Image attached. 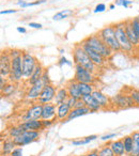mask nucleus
<instances>
[{"instance_id":"nucleus-1","label":"nucleus","mask_w":139,"mask_h":156,"mask_svg":"<svg viewBox=\"0 0 139 156\" xmlns=\"http://www.w3.org/2000/svg\"><path fill=\"white\" fill-rule=\"evenodd\" d=\"M73 61H74L75 64L81 65L83 67L92 72L93 74L98 72V66L92 62L91 58L86 52V50L84 49L80 44H77L73 48Z\"/></svg>"},{"instance_id":"nucleus-2","label":"nucleus","mask_w":139,"mask_h":156,"mask_svg":"<svg viewBox=\"0 0 139 156\" xmlns=\"http://www.w3.org/2000/svg\"><path fill=\"white\" fill-rule=\"evenodd\" d=\"M98 37L103 40L105 44L112 50L113 52L121 51V47L119 45V42L116 37V28L115 25H108V26L104 27L98 31Z\"/></svg>"},{"instance_id":"nucleus-3","label":"nucleus","mask_w":139,"mask_h":156,"mask_svg":"<svg viewBox=\"0 0 139 156\" xmlns=\"http://www.w3.org/2000/svg\"><path fill=\"white\" fill-rule=\"evenodd\" d=\"M84 43H86L88 46L94 49L95 51H98V54H101L103 57H105L106 59H109L112 56L113 51L103 42V40L98 37V34H93L90 37H86L85 40H83Z\"/></svg>"},{"instance_id":"nucleus-4","label":"nucleus","mask_w":139,"mask_h":156,"mask_svg":"<svg viewBox=\"0 0 139 156\" xmlns=\"http://www.w3.org/2000/svg\"><path fill=\"white\" fill-rule=\"evenodd\" d=\"M115 28H116V37H117V40L119 42L121 50L124 52H132L134 50V46L132 45L127 35H126L125 23L124 22L117 23V24H115Z\"/></svg>"},{"instance_id":"nucleus-5","label":"nucleus","mask_w":139,"mask_h":156,"mask_svg":"<svg viewBox=\"0 0 139 156\" xmlns=\"http://www.w3.org/2000/svg\"><path fill=\"white\" fill-rule=\"evenodd\" d=\"M48 83H50V79H49V76H48L47 71H45L43 74V77H42L37 83L30 86V88H29L26 93V98L30 101L39 100L44 87H45L46 85H48Z\"/></svg>"},{"instance_id":"nucleus-6","label":"nucleus","mask_w":139,"mask_h":156,"mask_svg":"<svg viewBox=\"0 0 139 156\" xmlns=\"http://www.w3.org/2000/svg\"><path fill=\"white\" fill-rule=\"evenodd\" d=\"M23 75L25 79H28L32 75L33 71L35 69L37 65L39 64L37 58L29 51H23Z\"/></svg>"},{"instance_id":"nucleus-7","label":"nucleus","mask_w":139,"mask_h":156,"mask_svg":"<svg viewBox=\"0 0 139 156\" xmlns=\"http://www.w3.org/2000/svg\"><path fill=\"white\" fill-rule=\"evenodd\" d=\"M111 100V106L116 109H128L135 106V103L130 94L119 93L112 96Z\"/></svg>"},{"instance_id":"nucleus-8","label":"nucleus","mask_w":139,"mask_h":156,"mask_svg":"<svg viewBox=\"0 0 139 156\" xmlns=\"http://www.w3.org/2000/svg\"><path fill=\"white\" fill-rule=\"evenodd\" d=\"M75 81L77 83H94L95 81V76L92 72L89 69H85L81 65L75 64V74L74 78Z\"/></svg>"},{"instance_id":"nucleus-9","label":"nucleus","mask_w":139,"mask_h":156,"mask_svg":"<svg viewBox=\"0 0 139 156\" xmlns=\"http://www.w3.org/2000/svg\"><path fill=\"white\" fill-rule=\"evenodd\" d=\"M23 55V54H22ZM22 55L12 58L11 74L9 76V80L12 83H18L24 78L23 75V59Z\"/></svg>"},{"instance_id":"nucleus-10","label":"nucleus","mask_w":139,"mask_h":156,"mask_svg":"<svg viewBox=\"0 0 139 156\" xmlns=\"http://www.w3.org/2000/svg\"><path fill=\"white\" fill-rule=\"evenodd\" d=\"M40 138V132L37 130H25L20 136L13 138L16 147H24L37 141Z\"/></svg>"},{"instance_id":"nucleus-11","label":"nucleus","mask_w":139,"mask_h":156,"mask_svg":"<svg viewBox=\"0 0 139 156\" xmlns=\"http://www.w3.org/2000/svg\"><path fill=\"white\" fill-rule=\"evenodd\" d=\"M80 44L81 46H83V48L86 50V52H87L88 55H89V57L91 58V60H92V62L94 63V64L96 65L98 67H102V66H104L105 64H106V61H107V59L105 58V57H103L101 54H98V51H95L94 49H92L90 46H88L86 43H84L83 41L80 42Z\"/></svg>"},{"instance_id":"nucleus-12","label":"nucleus","mask_w":139,"mask_h":156,"mask_svg":"<svg viewBox=\"0 0 139 156\" xmlns=\"http://www.w3.org/2000/svg\"><path fill=\"white\" fill-rule=\"evenodd\" d=\"M12 58L9 55V51H3L0 56V75L9 77L11 74Z\"/></svg>"},{"instance_id":"nucleus-13","label":"nucleus","mask_w":139,"mask_h":156,"mask_svg":"<svg viewBox=\"0 0 139 156\" xmlns=\"http://www.w3.org/2000/svg\"><path fill=\"white\" fill-rule=\"evenodd\" d=\"M56 92H57L56 87H54L52 83H48V85H46L45 87H44V89H43V91H42V93H41V95H40L37 102L42 105L52 103V101L55 100Z\"/></svg>"},{"instance_id":"nucleus-14","label":"nucleus","mask_w":139,"mask_h":156,"mask_svg":"<svg viewBox=\"0 0 139 156\" xmlns=\"http://www.w3.org/2000/svg\"><path fill=\"white\" fill-rule=\"evenodd\" d=\"M42 112H43V105L37 103V104L31 106L28 110L25 112L23 117V122L31 121V120H41Z\"/></svg>"},{"instance_id":"nucleus-15","label":"nucleus","mask_w":139,"mask_h":156,"mask_svg":"<svg viewBox=\"0 0 139 156\" xmlns=\"http://www.w3.org/2000/svg\"><path fill=\"white\" fill-rule=\"evenodd\" d=\"M57 119V106L52 103L43 105L42 120H54Z\"/></svg>"},{"instance_id":"nucleus-16","label":"nucleus","mask_w":139,"mask_h":156,"mask_svg":"<svg viewBox=\"0 0 139 156\" xmlns=\"http://www.w3.org/2000/svg\"><path fill=\"white\" fill-rule=\"evenodd\" d=\"M92 95L98 101V103L100 104L102 109H108L111 107V100L107 95H105L102 91H100V90H94Z\"/></svg>"},{"instance_id":"nucleus-17","label":"nucleus","mask_w":139,"mask_h":156,"mask_svg":"<svg viewBox=\"0 0 139 156\" xmlns=\"http://www.w3.org/2000/svg\"><path fill=\"white\" fill-rule=\"evenodd\" d=\"M124 23H125V32H126V35H127L128 40H130V42L132 43V45L134 46V47L139 46V39L136 35V33H135L134 29H133L130 20H125Z\"/></svg>"},{"instance_id":"nucleus-18","label":"nucleus","mask_w":139,"mask_h":156,"mask_svg":"<svg viewBox=\"0 0 139 156\" xmlns=\"http://www.w3.org/2000/svg\"><path fill=\"white\" fill-rule=\"evenodd\" d=\"M66 89H67V92H69V96L70 98H74L76 100H81L83 96H81L80 92H79V89H78V83L75 81L74 79L73 80H70L69 83H66Z\"/></svg>"},{"instance_id":"nucleus-19","label":"nucleus","mask_w":139,"mask_h":156,"mask_svg":"<svg viewBox=\"0 0 139 156\" xmlns=\"http://www.w3.org/2000/svg\"><path fill=\"white\" fill-rule=\"evenodd\" d=\"M44 72H45L44 67L42 66L41 63H39V64L37 65V67H35V69L33 71L32 75H31L30 77L27 79V83H28V85L29 86H32V85H34V83H37V81H39L40 79L43 77Z\"/></svg>"},{"instance_id":"nucleus-20","label":"nucleus","mask_w":139,"mask_h":156,"mask_svg":"<svg viewBox=\"0 0 139 156\" xmlns=\"http://www.w3.org/2000/svg\"><path fill=\"white\" fill-rule=\"evenodd\" d=\"M22 126L24 127L25 130H37V132H41L43 129V123L41 120H31V121H25L22 122Z\"/></svg>"},{"instance_id":"nucleus-21","label":"nucleus","mask_w":139,"mask_h":156,"mask_svg":"<svg viewBox=\"0 0 139 156\" xmlns=\"http://www.w3.org/2000/svg\"><path fill=\"white\" fill-rule=\"evenodd\" d=\"M83 101H84V103H85L86 107H87L91 112H96V111H98V110L102 109L100 106V104L98 103V101L94 98V96L92 95V94L91 95L84 96Z\"/></svg>"},{"instance_id":"nucleus-22","label":"nucleus","mask_w":139,"mask_h":156,"mask_svg":"<svg viewBox=\"0 0 139 156\" xmlns=\"http://www.w3.org/2000/svg\"><path fill=\"white\" fill-rule=\"evenodd\" d=\"M71 110H72V108L70 107V105L67 104L66 102L58 105V106H57V119L66 120L70 112H71Z\"/></svg>"},{"instance_id":"nucleus-23","label":"nucleus","mask_w":139,"mask_h":156,"mask_svg":"<svg viewBox=\"0 0 139 156\" xmlns=\"http://www.w3.org/2000/svg\"><path fill=\"white\" fill-rule=\"evenodd\" d=\"M69 92H67L66 87H61L59 89H57L56 92V96H55V105L58 106V105L62 104V103H65L69 98Z\"/></svg>"},{"instance_id":"nucleus-24","label":"nucleus","mask_w":139,"mask_h":156,"mask_svg":"<svg viewBox=\"0 0 139 156\" xmlns=\"http://www.w3.org/2000/svg\"><path fill=\"white\" fill-rule=\"evenodd\" d=\"M110 147L116 156H123L125 155V147H124L123 140H116L110 143Z\"/></svg>"},{"instance_id":"nucleus-25","label":"nucleus","mask_w":139,"mask_h":156,"mask_svg":"<svg viewBox=\"0 0 139 156\" xmlns=\"http://www.w3.org/2000/svg\"><path fill=\"white\" fill-rule=\"evenodd\" d=\"M90 112H91V111H90L86 106L81 107V108H73L72 110H71V112H70L66 121H71V120L76 119V118H79V117H81V115H88V113H90Z\"/></svg>"},{"instance_id":"nucleus-26","label":"nucleus","mask_w":139,"mask_h":156,"mask_svg":"<svg viewBox=\"0 0 139 156\" xmlns=\"http://www.w3.org/2000/svg\"><path fill=\"white\" fill-rule=\"evenodd\" d=\"M16 144L14 142L13 138L7 139L2 142V147H1V151H2L3 155H11V153L13 152V150L15 149Z\"/></svg>"},{"instance_id":"nucleus-27","label":"nucleus","mask_w":139,"mask_h":156,"mask_svg":"<svg viewBox=\"0 0 139 156\" xmlns=\"http://www.w3.org/2000/svg\"><path fill=\"white\" fill-rule=\"evenodd\" d=\"M78 89L83 98L87 95H91L94 90H95L93 83H78Z\"/></svg>"},{"instance_id":"nucleus-28","label":"nucleus","mask_w":139,"mask_h":156,"mask_svg":"<svg viewBox=\"0 0 139 156\" xmlns=\"http://www.w3.org/2000/svg\"><path fill=\"white\" fill-rule=\"evenodd\" d=\"M133 147L128 156H139V132H134L132 134Z\"/></svg>"},{"instance_id":"nucleus-29","label":"nucleus","mask_w":139,"mask_h":156,"mask_svg":"<svg viewBox=\"0 0 139 156\" xmlns=\"http://www.w3.org/2000/svg\"><path fill=\"white\" fill-rule=\"evenodd\" d=\"M47 0H37L34 2H26L25 0H18L16 5H20L22 9H25V8H28V7H34V5H42V3H45Z\"/></svg>"},{"instance_id":"nucleus-30","label":"nucleus","mask_w":139,"mask_h":156,"mask_svg":"<svg viewBox=\"0 0 139 156\" xmlns=\"http://www.w3.org/2000/svg\"><path fill=\"white\" fill-rule=\"evenodd\" d=\"M15 89H16L15 83H12V81H10V83H7V86H5V87L1 90V94H2V95H5V96H10V95H12V94L14 93Z\"/></svg>"},{"instance_id":"nucleus-31","label":"nucleus","mask_w":139,"mask_h":156,"mask_svg":"<svg viewBox=\"0 0 139 156\" xmlns=\"http://www.w3.org/2000/svg\"><path fill=\"white\" fill-rule=\"evenodd\" d=\"M24 132H25L24 127L22 126V124H20V125L13 126V127L10 128L9 129V136L11 137V138H15V137L20 136Z\"/></svg>"},{"instance_id":"nucleus-32","label":"nucleus","mask_w":139,"mask_h":156,"mask_svg":"<svg viewBox=\"0 0 139 156\" xmlns=\"http://www.w3.org/2000/svg\"><path fill=\"white\" fill-rule=\"evenodd\" d=\"M71 15H73L72 10H63V11H60V12H58V13L55 14V15L52 16V20H64V18H67Z\"/></svg>"},{"instance_id":"nucleus-33","label":"nucleus","mask_w":139,"mask_h":156,"mask_svg":"<svg viewBox=\"0 0 139 156\" xmlns=\"http://www.w3.org/2000/svg\"><path fill=\"white\" fill-rule=\"evenodd\" d=\"M98 138V136L95 135H92V136L89 137H85L84 139H80V140H73L72 141V144L73 145H83V144H87V143L91 142V141L95 140Z\"/></svg>"},{"instance_id":"nucleus-34","label":"nucleus","mask_w":139,"mask_h":156,"mask_svg":"<svg viewBox=\"0 0 139 156\" xmlns=\"http://www.w3.org/2000/svg\"><path fill=\"white\" fill-rule=\"evenodd\" d=\"M98 156H116L115 153L112 152V150H111L110 145H104V147H102L98 151Z\"/></svg>"},{"instance_id":"nucleus-35","label":"nucleus","mask_w":139,"mask_h":156,"mask_svg":"<svg viewBox=\"0 0 139 156\" xmlns=\"http://www.w3.org/2000/svg\"><path fill=\"white\" fill-rule=\"evenodd\" d=\"M123 143H124V147H125V153L128 155V154L130 153V151H132V147H133V138H132V136L124 137Z\"/></svg>"},{"instance_id":"nucleus-36","label":"nucleus","mask_w":139,"mask_h":156,"mask_svg":"<svg viewBox=\"0 0 139 156\" xmlns=\"http://www.w3.org/2000/svg\"><path fill=\"white\" fill-rule=\"evenodd\" d=\"M130 98H133L135 103V106H139V90L137 89H130Z\"/></svg>"},{"instance_id":"nucleus-37","label":"nucleus","mask_w":139,"mask_h":156,"mask_svg":"<svg viewBox=\"0 0 139 156\" xmlns=\"http://www.w3.org/2000/svg\"><path fill=\"white\" fill-rule=\"evenodd\" d=\"M130 22H132L133 29H134L135 33H136V35L138 37V39H139V20H138V17L132 18V20H130Z\"/></svg>"},{"instance_id":"nucleus-38","label":"nucleus","mask_w":139,"mask_h":156,"mask_svg":"<svg viewBox=\"0 0 139 156\" xmlns=\"http://www.w3.org/2000/svg\"><path fill=\"white\" fill-rule=\"evenodd\" d=\"M132 3L133 1H130V0H116V5H122L124 8H128L130 5H132Z\"/></svg>"},{"instance_id":"nucleus-39","label":"nucleus","mask_w":139,"mask_h":156,"mask_svg":"<svg viewBox=\"0 0 139 156\" xmlns=\"http://www.w3.org/2000/svg\"><path fill=\"white\" fill-rule=\"evenodd\" d=\"M105 10H106V5L104 3H98L95 7V9H94V13H102Z\"/></svg>"},{"instance_id":"nucleus-40","label":"nucleus","mask_w":139,"mask_h":156,"mask_svg":"<svg viewBox=\"0 0 139 156\" xmlns=\"http://www.w3.org/2000/svg\"><path fill=\"white\" fill-rule=\"evenodd\" d=\"M77 101H78V100H76V98H67V101H66V103L70 105V107L73 109V108H75V106H76Z\"/></svg>"},{"instance_id":"nucleus-41","label":"nucleus","mask_w":139,"mask_h":156,"mask_svg":"<svg viewBox=\"0 0 139 156\" xmlns=\"http://www.w3.org/2000/svg\"><path fill=\"white\" fill-rule=\"evenodd\" d=\"M11 156H23V149L22 147H15L11 153Z\"/></svg>"},{"instance_id":"nucleus-42","label":"nucleus","mask_w":139,"mask_h":156,"mask_svg":"<svg viewBox=\"0 0 139 156\" xmlns=\"http://www.w3.org/2000/svg\"><path fill=\"white\" fill-rule=\"evenodd\" d=\"M7 83H7V77L0 75V91H1V90L7 86Z\"/></svg>"},{"instance_id":"nucleus-43","label":"nucleus","mask_w":139,"mask_h":156,"mask_svg":"<svg viewBox=\"0 0 139 156\" xmlns=\"http://www.w3.org/2000/svg\"><path fill=\"white\" fill-rule=\"evenodd\" d=\"M42 123H43V127H49L54 124V120H42Z\"/></svg>"},{"instance_id":"nucleus-44","label":"nucleus","mask_w":139,"mask_h":156,"mask_svg":"<svg viewBox=\"0 0 139 156\" xmlns=\"http://www.w3.org/2000/svg\"><path fill=\"white\" fill-rule=\"evenodd\" d=\"M115 137H117V134H107V135H104V136H102L101 137V139H102L103 141H105V140H109V139H111V138H115Z\"/></svg>"},{"instance_id":"nucleus-45","label":"nucleus","mask_w":139,"mask_h":156,"mask_svg":"<svg viewBox=\"0 0 139 156\" xmlns=\"http://www.w3.org/2000/svg\"><path fill=\"white\" fill-rule=\"evenodd\" d=\"M29 27L34 28V29H42L43 28L42 24H39V23H29Z\"/></svg>"},{"instance_id":"nucleus-46","label":"nucleus","mask_w":139,"mask_h":156,"mask_svg":"<svg viewBox=\"0 0 139 156\" xmlns=\"http://www.w3.org/2000/svg\"><path fill=\"white\" fill-rule=\"evenodd\" d=\"M65 63H66V64H69V65H72V62H70V61L67 60L65 57H62V58L60 59V61H59V64L62 65V64H65Z\"/></svg>"},{"instance_id":"nucleus-47","label":"nucleus","mask_w":139,"mask_h":156,"mask_svg":"<svg viewBox=\"0 0 139 156\" xmlns=\"http://www.w3.org/2000/svg\"><path fill=\"white\" fill-rule=\"evenodd\" d=\"M85 106H86L85 103H84L83 98H81V100H78V101H77L76 106H75V108H81V107H85Z\"/></svg>"},{"instance_id":"nucleus-48","label":"nucleus","mask_w":139,"mask_h":156,"mask_svg":"<svg viewBox=\"0 0 139 156\" xmlns=\"http://www.w3.org/2000/svg\"><path fill=\"white\" fill-rule=\"evenodd\" d=\"M16 10H5V11H1V15H5V14H13V13H16Z\"/></svg>"},{"instance_id":"nucleus-49","label":"nucleus","mask_w":139,"mask_h":156,"mask_svg":"<svg viewBox=\"0 0 139 156\" xmlns=\"http://www.w3.org/2000/svg\"><path fill=\"white\" fill-rule=\"evenodd\" d=\"M85 156H98V151H91V152H89L88 154H86Z\"/></svg>"},{"instance_id":"nucleus-50","label":"nucleus","mask_w":139,"mask_h":156,"mask_svg":"<svg viewBox=\"0 0 139 156\" xmlns=\"http://www.w3.org/2000/svg\"><path fill=\"white\" fill-rule=\"evenodd\" d=\"M17 31L20 33H26L27 32L26 28H24V27H17Z\"/></svg>"},{"instance_id":"nucleus-51","label":"nucleus","mask_w":139,"mask_h":156,"mask_svg":"<svg viewBox=\"0 0 139 156\" xmlns=\"http://www.w3.org/2000/svg\"><path fill=\"white\" fill-rule=\"evenodd\" d=\"M109 9H110V10L115 9V5H109Z\"/></svg>"},{"instance_id":"nucleus-52","label":"nucleus","mask_w":139,"mask_h":156,"mask_svg":"<svg viewBox=\"0 0 139 156\" xmlns=\"http://www.w3.org/2000/svg\"><path fill=\"white\" fill-rule=\"evenodd\" d=\"M138 20H139V16H138Z\"/></svg>"}]
</instances>
